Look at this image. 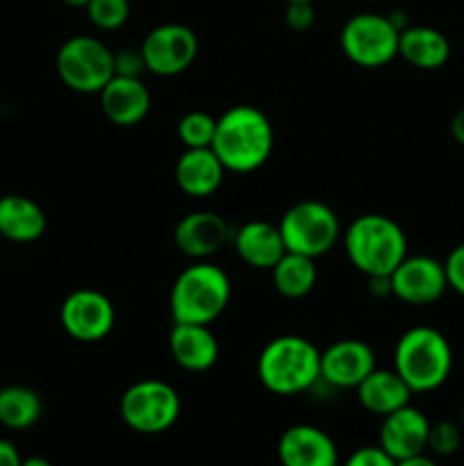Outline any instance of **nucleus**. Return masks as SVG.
Instances as JSON below:
<instances>
[{
  "instance_id": "f257e3e1",
  "label": "nucleus",
  "mask_w": 464,
  "mask_h": 466,
  "mask_svg": "<svg viewBox=\"0 0 464 466\" xmlns=\"http://www.w3.org/2000/svg\"><path fill=\"white\" fill-rule=\"evenodd\" d=\"M212 150L226 171L253 173L273 153V126L262 109L235 105L217 118Z\"/></svg>"
},
{
  "instance_id": "f03ea898",
  "label": "nucleus",
  "mask_w": 464,
  "mask_h": 466,
  "mask_svg": "<svg viewBox=\"0 0 464 466\" xmlns=\"http://www.w3.org/2000/svg\"><path fill=\"white\" fill-rule=\"evenodd\" d=\"M344 250L367 278H389L408 258V237L394 218L362 214L344 230Z\"/></svg>"
},
{
  "instance_id": "7ed1b4c3",
  "label": "nucleus",
  "mask_w": 464,
  "mask_h": 466,
  "mask_svg": "<svg viewBox=\"0 0 464 466\" xmlns=\"http://www.w3.org/2000/svg\"><path fill=\"white\" fill-rule=\"evenodd\" d=\"M257 378L276 396L303 394L321 380V350L305 337H276L259 353Z\"/></svg>"
},
{
  "instance_id": "20e7f679",
  "label": "nucleus",
  "mask_w": 464,
  "mask_h": 466,
  "mask_svg": "<svg viewBox=\"0 0 464 466\" xmlns=\"http://www.w3.org/2000/svg\"><path fill=\"white\" fill-rule=\"evenodd\" d=\"M394 371L403 378L412 394L435 391L453 371V349L435 328H409L396 341Z\"/></svg>"
},
{
  "instance_id": "39448f33",
  "label": "nucleus",
  "mask_w": 464,
  "mask_h": 466,
  "mask_svg": "<svg viewBox=\"0 0 464 466\" xmlns=\"http://www.w3.org/2000/svg\"><path fill=\"white\" fill-rule=\"evenodd\" d=\"M230 278L217 264L200 259L187 267L171 287L173 321L176 323H209L217 321L230 303Z\"/></svg>"
},
{
  "instance_id": "423d86ee",
  "label": "nucleus",
  "mask_w": 464,
  "mask_h": 466,
  "mask_svg": "<svg viewBox=\"0 0 464 466\" xmlns=\"http://www.w3.org/2000/svg\"><path fill=\"white\" fill-rule=\"evenodd\" d=\"M280 235L289 253L317 259L335 248L341 237V226L332 208L321 200H300L282 214Z\"/></svg>"
},
{
  "instance_id": "0eeeda50",
  "label": "nucleus",
  "mask_w": 464,
  "mask_h": 466,
  "mask_svg": "<svg viewBox=\"0 0 464 466\" xmlns=\"http://www.w3.org/2000/svg\"><path fill=\"white\" fill-rule=\"evenodd\" d=\"M180 394L168 382L139 380L121 396V419L139 435H159L173 428L180 419Z\"/></svg>"
},
{
  "instance_id": "6e6552de",
  "label": "nucleus",
  "mask_w": 464,
  "mask_h": 466,
  "mask_svg": "<svg viewBox=\"0 0 464 466\" xmlns=\"http://www.w3.org/2000/svg\"><path fill=\"white\" fill-rule=\"evenodd\" d=\"M57 73L71 91L100 94L114 77V53L96 36H71L57 50Z\"/></svg>"
},
{
  "instance_id": "1a4fd4ad",
  "label": "nucleus",
  "mask_w": 464,
  "mask_h": 466,
  "mask_svg": "<svg viewBox=\"0 0 464 466\" xmlns=\"http://www.w3.org/2000/svg\"><path fill=\"white\" fill-rule=\"evenodd\" d=\"M398 36L389 16L364 12L355 14L341 27V50L362 68H380L398 57Z\"/></svg>"
},
{
  "instance_id": "9d476101",
  "label": "nucleus",
  "mask_w": 464,
  "mask_h": 466,
  "mask_svg": "<svg viewBox=\"0 0 464 466\" xmlns=\"http://www.w3.org/2000/svg\"><path fill=\"white\" fill-rule=\"evenodd\" d=\"M146 71L159 77H173L185 73L198 55V36L182 23H164L153 27L141 44Z\"/></svg>"
},
{
  "instance_id": "9b49d317",
  "label": "nucleus",
  "mask_w": 464,
  "mask_h": 466,
  "mask_svg": "<svg viewBox=\"0 0 464 466\" xmlns=\"http://www.w3.org/2000/svg\"><path fill=\"white\" fill-rule=\"evenodd\" d=\"M59 321L68 332V337L77 341H100L112 332L116 312L114 305L103 291L98 289H76L64 299L59 309Z\"/></svg>"
},
{
  "instance_id": "f8f14e48",
  "label": "nucleus",
  "mask_w": 464,
  "mask_h": 466,
  "mask_svg": "<svg viewBox=\"0 0 464 466\" xmlns=\"http://www.w3.org/2000/svg\"><path fill=\"white\" fill-rule=\"evenodd\" d=\"M389 289L408 305H432L446 294L444 262L428 255H408L389 276Z\"/></svg>"
},
{
  "instance_id": "ddd939ff",
  "label": "nucleus",
  "mask_w": 464,
  "mask_h": 466,
  "mask_svg": "<svg viewBox=\"0 0 464 466\" xmlns=\"http://www.w3.org/2000/svg\"><path fill=\"white\" fill-rule=\"evenodd\" d=\"M373 369L376 355L359 339H341L321 350V380L337 390H358Z\"/></svg>"
},
{
  "instance_id": "4468645a",
  "label": "nucleus",
  "mask_w": 464,
  "mask_h": 466,
  "mask_svg": "<svg viewBox=\"0 0 464 466\" xmlns=\"http://www.w3.org/2000/svg\"><path fill=\"white\" fill-rule=\"evenodd\" d=\"M173 241L182 255L200 262L217 255L227 241H232V228L217 212H191L177 221Z\"/></svg>"
},
{
  "instance_id": "2eb2a0df",
  "label": "nucleus",
  "mask_w": 464,
  "mask_h": 466,
  "mask_svg": "<svg viewBox=\"0 0 464 466\" xmlns=\"http://www.w3.org/2000/svg\"><path fill=\"white\" fill-rule=\"evenodd\" d=\"M277 460L280 466H339V451L326 431L298 423L277 440Z\"/></svg>"
},
{
  "instance_id": "dca6fc26",
  "label": "nucleus",
  "mask_w": 464,
  "mask_h": 466,
  "mask_svg": "<svg viewBox=\"0 0 464 466\" xmlns=\"http://www.w3.org/2000/svg\"><path fill=\"white\" fill-rule=\"evenodd\" d=\"M428 435H430V419L414 405L396 410L382 417L380 449L389 458L403 460L409 455L426 453Z\"/></svg>"
},
{
  "instance_id": "f3484780",
  "label": "nucleus",
  "mask_w": 464,
  "mask_h": 466,
  "mask_svg": "<svg viewBox=\"0 0 464 466\" xmlns=\"http://www.w3.org/2000/svg\"><path fill=\"white\" fill-rule=\"evenodd\" d=\"M98 96L103 114L118 127L139 126L150 112V91L141 77L114 76Z\"/></svg>"
},
{
  "instance_id": "a211bd4d",
  "label": "nucleus",
  "mask_w": 464,
  "mask_h": 466,
  "mask_svg": "<svg viewBox=\"0 0 464 466\" xmlns=\"http://www.w3.org/2000/svg\"><path fill=\"white\" fill-rule=\"evenodd\" d=\"M168 349L177 367L191 373L207 371L218 360L217 335L203 323H176L168 335Z\"/></svg>"
},
{
  "instance_id": "6ab92c4d",
  "label": "nucleus",
  "mask_w": 464,
  "mask_h": 466,
  "mask_svg": "<svg viewBox=\"0 0 464 466\" xmlns=\"http://www.w3.org/2000/svg\"><path fill=\"white\" fill-rule=\"evenodd\" d=\"M226 167L212 148H185L176 164V182L191 198L212 196L221 187Z\"/></svg>"
},
{
  "instance_id": "aec40b11",
  "label": "nucleus",
  "mask_w": 464,
  "mask_h": 466,
  "mask_svg": "<svg viewBox=\"0 0 464 466\" xmlns=\"http://www.w3.org/2000/svg\"><path fill=\"white\" fill-rule=\"evenodd\" d=\"M232 244L241 262L253 268H268V271L287 253L280 228L268 221L244 223L239 230L232 232Z\"/></svg>"
},
{
  "instance_id": "412c9836",
  "label": "nucleus",
  "mask_w": 464,
  "mask_h": 466,
  "mask_svg": "<svg viewBox=\"0 0 464 466\" xmlns=\"http://www.w3.org/2000/svg\"><path fill=\"white\" fill-rule=\"evenodd\" d=\"M358 400L367 412L376 417H387L396 410L409 405L412 390L394 369H373L358 385Z\"/></svg>"
},
{
  "instance_id": "4be33fe9",
  "label": "nucleus",
  "mask_w": 464,
  "mask_h": 466,
  "mask_svg": "<svg viewBox=\"0 0 464 466\" xmlns=\"http://www.w3.org/2000/svg\"><path fill=\"white\" fill-rule=\"evenodd\" d=\"M398 57L421 71H437L450 57V41L430 25H408L398 36Z\"/></svg>"
},
{
  "instance_id": "5701e85b",
  "label": "nucleus",
  "mask_w": 464,
  "mask_h": 466,
  "mask_svg": "<svg viewBox=\"0 0 464 466\" xmlns=\"http://www.w3.org/2000/svg\"><path fill=\"white\" fill-rule=\"evenodd\" d=\"M45 214L32 198L9 194L0 198V237L16 244H30L45 232Z\"/></svg>"
},
{
  "instance_id": "b1692460",
  "label": "nucleus",
  "mask_w": 464,
  "mask_h": 466,
  "mask_svg": "<svg viewBox=\"0 0 464 466\" xmlns=\"http://www.w3.org/2000/svg\"><path fill=\"white\" fill-rule=\"evenodd\" d=\"M273 287L285 299H303L317 285V264L312 258L287 250L271 268Z\"/></svg>"
},
{
  "instance_id": "393cba45",
  "label": "nucleus",
  "mask_w": 464,
  "mask_h": 466,
  "mask_svg": "<svg viewBox=\"0 0 464 466\" xmlns=\"http://www.w3.org/2000/svg\"><path fill=\"white\" fill-rule=\"evenodd\" d=\"M39 394L30 387L12 385L0 390V426L9 431H25L32 428L41 417Z\"/></svg>"
},
{
  "instance_id": "a878e982",
  "label": "nucleus",
  "mask_w": 464,
  "mask_h": 466,
  "mask_svg": "<svg viewBox=\"0 0 464 466\" xmlns=\"http://www.w3.org/2000/svg\"><path fill=\"white\" fill-rule=\"evenodd\" d=\"M217 118L207 112H189L177 123V137L185 148H212Z\"/></svg>"
},
{
  "instance_id": "bb28decb",
  "label": "nucleus",
  "mask_w": 464,
  "mask_h": 466,
  "mask_svg": "<svg viewBox=\"0 0 464 466\" xmlns=\"http://www.w3.org/2000/svg\"><path fill=\"white\" fill-rule=\"evenodd\" d=\"M86 16L98 30H118L130 18V0H89Z\"/></svg>"
},
{
  "instance_id": "cd10ccee",
  "label": "nucleus",
  "mask_w": 464,
  "mask_h": 466,
  "mask_svg": "<svg viewBox=\"0 0 464 466\" xmlns=\"http://www.w3.org/2000/svg\"><path fill=\"white\" fill-rule=\"evenodd\" d=\"M462 426L455 421H437L430 423V435H428V451L439 458H449L455 455L462 446Z\"/></svg>"
},
{
  "instance_id": "c85d7f7f",
  "label": "nucleus",
  "mask_w": 464,
  "mask_h": 466,
  "mask_svg": "<svg viewBox=\"0 0 464 466\" xmlns=\"http://www.w3.org/2000/svg\"><path fill=\"white\" fill-rule=\"evenodd\" d=\"M146 71L144 57L141 50L136 48H123L114 53V76H126V77H141Z\"/></svg>"
},
{
  "instance_id": "c756f323",
  "label": "nucleus",
  "mask_w": 464,
  "mask_h": 466,
  "mask_svg": "<svg viewBox=\"0 0 464 466\" xmlns=\"http://www.w3.org/2000/svg\"><path fill=\"white\" fill-rule=\"evenodd\" d=\"M446 280H449V289H453L455 294L464 296V244L455 246L449 253L444 262Z\"/></svg>"
},
{
  "instance_id": "7c9ffc66",
  "label": "nucleus",
  "mask_w": 464,
  "mask_h": 466,
  "mask_svg": "<svg viewBox=\"0 0 464 466\" xmlns=\"http://www.w3.org/2000/svg\"><path fill=\"white\" fill-rule=\"evenodd\" d=\"M314 3H287L285 23L294 32H308L314 25Z\"/></svg>"
},
{
  "instance_id": "2f4dec72",
  "label": "nucleus",
  "mask_w": 464,
  "mask_h": 466,
  "mask_svg": "<svg viewBox=\"0 0 464 466\" xmlns=\"http://www.w3.org/2000/svg\"><path fill=\"white\" fill-rule=\"evenodd\" d=\"M344 466H396V460L389 458L380 446H362L346 458Z\"/></svg>"
},
{
  "instance_id": "473e14b6",
  "label": "nucleus",
  "mask_w": 464,
  "mask_h": 466,
  "mask_svg": "<svg viewBox=\"0 0 464 466\" xmlns=\"http://www.w3.org/2000/svg\"><path fill=\"white\" fill-rule=\"evenodd\" d=\"M21 455L16 446L7 440H0V466H21Z\"/></svg>"
},
{
  "instance_id": "72a5a7b5",
  "label": "nucleus",
  "mask_w": 464,
  "mask_h": 466,
  "mask_svg": "<svg viewBox=\"0 0 464 466\" xmlns=\"http://www.w3.org/2000/svg\"><path fill=\"white\" fill-rule=\"evenodd\" d=\"M396 466H439L435 462V458L428 453H417V455H409V458L403 460H396Z\"/></svg>"
},
{
  "instance_id": "f704fd0d",
  "label": "nucleus",
  "mask_w": 464,
  "mask_h": 466,
  "mask_svg": "<svg viewBox=\"0 0 464 466\" xmlns=\"http://www.w3.org/2000/svg\"><path fill=\"white\" fill-rule=\"evenodd\" d=\"M450 135L459 146H464V107L458 109L455 116L450 118Z\"/></svg>"
},
{
  "instance_id": "c9c22d12",
  "label": "nucleus",
  "mask_w": 464,
  "mask_h": 466,
  "mask_svg": "<svg viewBox=\"0 0 464 466\" xmlns=\"http://www.w3.org/2000/svg\"><path fill=\"white\" fill-rule=\"evenodd\" d=\"M21 466H53L45 458H39V455H32V458H23Z\"/></svg>"
},
{
  "instance_id": "e433bc0d",
  "label": "nucleus",
  "mask_w": 464,
  "mask_h": 466,
  "mask_svg": "<svg viewBox=\"0 0 464 466\" xmlns=\"http://www.w3.org/2000/svg\"><path fill=\"white\" fill-rule=\"evenodd\" d=\"M62 3L68 5V7H86L89 0H62Z\"/></svg>"
},
{
  "instance_id": "4c0bfd02",
  "label": "nucleus",
  "mask_w": 464,
  "mask_h": 466,
  "mask_svg": "<svg viewBox=\"0 0 464 466\" xmlns=\"http://www.w3.org/2000/svg\"><path fill=\"white\" fill-rule=\"evenodd\" d=\"M285 3H314V0H285Z\"/></svg>"
},
{
  "instance_id": "58836bf2",
  "label": "nucleus",
  "mask_w": 464,
  "mask_h": 466,
  "mask_svg": "<svg viewBox=\"0 0 464 466\" xmlns=\"http://www.w3.org/2000/svg\"><path fill=\"white\" fill-rule=\"evenodd\" d=\"M459 419H462V423H459V426H462V431H464V403H462V414H459Z\"/></svg>"
}]
</instances>
